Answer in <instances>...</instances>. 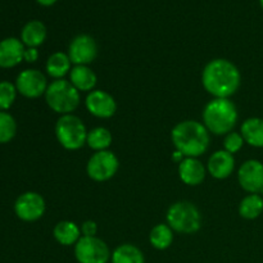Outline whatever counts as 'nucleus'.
Instances as JSON below:
<instances>
[{
  "label": "nucleus",
  "mask_w": 263,
  "mask_h": 263,
  "mask_svg": "<svg viewBox=\"0 0 263 263\" xmlns=\"http://www.w3.org/2000/svg\"><path fill=\"white\" fill-rule=\"evenodd\" d=\"M48 36L46 26L41 21H28L21 30V41L26 48H39L43 45Z\"/></svg>",
  "instance_id": "f3484780"
},
{
  "label": "nucleus",
  "mask_w": 263,
  "mask_h": 263,
  "mask_svg": "<svg viewBox=\"0 0 263 263\" xmlns=\"http://www.w3.org/2000/svg\"><path fill=\"white\" fill-rule=\"evenodd\" d=\"M17 134V122L10 113L0 110V144H8Z\"/></svg>",
  "instance_id": "a878e982"
},
{
  "label": "nucleus",
  "mask_w": 263,
  "mask_h": 263,
  "mask_svg": "<svg viewBox=\"0 0 263 263\" xmlns=\"http://www.w3.org/2000/svg\"><path fill=\"white\" fill-rule=\"evenodd\" d=\"M171 140L175 149L184 157L198 158L210 148V131L203 122L194 120L181 121L171 131Z\"/></svg>",
  "instance_id": "f03ea898"
},
{
  "label": "nucleus",
  "mask_w": 263,
  "mask_h": 263,
  "mask_svg": "<svg viewBox=\"0 0 263 263\" xmlns=\"http://www.w3.org/2000/svg\"><path fill=\"white\" fill-rule=\"evenodd\" d=\"M207 166L203 164L198 158L185 157L179 163L180 180L187 186H198L204 181L207 176Z\"/></svg>",
  "instance_id": "dca6fc26"
},
{
  "label": "nucleus",
  "mask_w": 263,
  "mask_h": 263,
  "mask_svg": "<svg viewBox=\"0 0 263 263\" xmlns=\"http://www.w3.org/2000/svg\"><path fill=\"white\" fill-rule=\"evenodd\" d=\"M72 69V62L68 54L55 51L48 58L45 63V71L48 76L54 80L63 79L66 74H69Z\"/></svg>",
  "instance_id": "412c9836"
},
{
  "label": "nucleus",
  "mask_w": 263,
  "mask_h": 263,
  "mask_svg": "<svg viewBox=\"0 0 263 263\" xmlns=\"http://www.w3.org/2000/svg\"><path fill=\"white\" fill-rule=\"evenodd\" d=\"M26 46L17 37L0 40V68L9 69L17 67L23 61Z\"/></svg>",
  "instance_id": "4468645a"
},
{
  "label": "nucleus",
  "mask_w": 263,
  "mask_h": 263,
  "mask_svg": "<svg viewBox=\"0 0 263 263\" xmlns=\"http://www.w3.org/2000/svg\"><path fill=\"white\" fill-rule=\"evenodd\" d=\"M73 253L79 263H108L112 257L108 244L98 236H81Z\"/></svg>",
  "instance_id": "0eeeda50"
},
{
  "label": "nucleus",
  "mask_w": 263,
  "mask_h": 263,
  "mask_svg": "<svg viewBox=\"0 0 263 263\" xmlns=\"http://www.w3.org/2000/svg\"><path fill=\"white\" fill-rule=\"evenodd\" d=\"M89 130L77 116L64 115L57 120L55 136L58 143L67 151H79L86 145Z\"/></svg>",
  "instance_id": "423d86ee"
},
{
  "label": "nucleus",
  "mask_w": 263,
  "mask_h": 263,
  "mask_svg": "<svg viewBox=\"0 0 263 263\" xmlns=\"http://www.w3.org/2000/svg\"><path fill=\"white\" fill-rule=\"evenodd\" d=\"M203 125L210 134L225 136L234 131L238 122V108L229 98H213L203 109Z\"/></svg>",
  "instance_id": "7ed1b4c3"
},
{
  "label": "nucleus",
  "mask_w": 263,
  "mask_h": 263,
  "mask_svg": "<svg viewBox=\"0 0 263 263\" xmlns=\"http://www.w3.org/2000/svg\"><path fill=\"white\" fill-rule=\"evenodd\" d=\"M112 141V133L107 127H103V126H98V127L91 128L87 133L86 145L94 152L108 151Z\"/></svg>",
  "instance_id": "b1692460"
},
{
  "label": "nucleus",
  "mask_w": 263,
  "mask_h": 263,
  "mask_svg": "<svg viewBox=\"0 0 263 263\" xmlns=\"http://www.w3.org/2000/svg\"><path fill=\"white\" fill-rule=\"evenodd\" d=\"M17 87L10 81H0V110L7 112L17 99Z\"/></svg>",
  "instance_id": "bb28decb"
},
{
  "label": "nucleus",
  "mask_w": 263,
  "mask_h": 263,
  "mask_svg": "<svg viewBox=\"0 0 263 263\" xmlns=\"http://www.w3.org/2000/svg\"><path fill=\"white\" fill-rule=\"evenodd\" d=\"M202 84L205 91L213 98L230 99L240 87L241 74L231 61L216 58L208 62L203 68Z\"/></svg>",
  "instance_id": "f257e3e1"
},
{
  "label": "nucleus",
  "mask_w": 263,
  "mask_h": 263,
  "mask_svg": "<svg viewBox=\"0 0 263 263\" xmlns=\"http://www.w3.org/2000/svg\"><path fill=\"white\" fill-rule=\"evenodd\" d=\"M259 5H261V8L263 9V0H259Z\"/></svg>",
  "instance_id": "473e14b6"
},
{
  "label": "nucleus",
  "mask_w": 263,
  "mask_h": 263,
  "mask_svg": "<svg viewBox=\"0 0 263 263\" xmlns=\"http://www.w3.org/2000/svg\"><path fill=\"white\" fill-rule=\"evenodd\" d=\"M120 168L117 156L110 151L95 152L86 164V174L92 181L104 182L112 179Z\"/></svg>",
  "instance_id": "6e6552de"
},
{
  "label": "nucleus",
  "mask_w": 263,
  "mask_h": 263,
  "mask_svg": "<svg viewBox=\"0 0 263 263\" xmlns=\"http://www.w3.org/2000/svg\"><path fill=\"white\" fill-rule=\"evenodd\" d=\"M259 194H261V195H262V197H263V189H262V192H261V193H259Z\"/></svg>",
  "instance_id": "72a5a7b5"
},
{
  "label": "nucleus",
  "mask_w": 263,
  "mask_h": 263,
  "mask_svg": "<svg viewBox=\"0 0 263 263\" xmlns=\"http://www.w3.org/2000/svg\"><path fill=\"white\" fill-rule=\"evenodd\" d=\"M57 2H58V0H36V3L43 5V7H51V5L55 4Z\"/></svg>",
  "instance_id": "7c9ffc66"
},
{
  "label": "nucleus",
  "mask_w": 263,
  "mask_h": 263,
  "mask_svg": "<svg viewBox=\"0 0 263 263\" xmlns=\"http://www.w3.org/2000/svg\"><path fill=\"white\" fill-rule=\"evenodd\" d=\"M87 112L97 118H110L117 112L115 98L105 90H92L85 99Z\"/></svg>",
  "instance_id": "ddd939ff"
},
{
  "label": "nucleus",
  "mask_w": 263,
  "mask_h": 263,
  "mask_svg": "<svg viewBox=\"0 0 263 263\" xmlns=\"http://www.w3.org/2000/svg\"><path fill=\"white\" fill-rule=\"evenodd\" d=\"M39 59V50L37 48H26L25 55H23V61L27 63H35Z\"/></svg>",
  "instance_id": "c756f323"
},
{
  "label": "nucleus",
  "mask_w": 263,
  "mask_h": 263,
  "mask_svg": "<svg viewBox=\"0 0 263 263\" xmlns=\"http://www.w3.org/2000/svg\"><path fill=\"white\" fill-rule=\"evenodd\" d=\"M53 235L57 243L64 247H71L80 240L82 236L81 228L73 221H59L53 229Z\"/></svg>",
  "instance_id": "6ab92c4d"
},
{
  "label": "nucleus",
  "mask_w": 263,
  "mask_h": 263,
  "mask_svg": "<svg viewBox=\"0 0 263 263\" xmlns=\"http://www.w3.org/2000/svg\"><path fill=\"white\" fill-rule=\"evenodd\" d=\"M44 97L48 107L61 116L72 115L81 102L79 90L69 82V80L64 79L51 81Z\"/></svg>",
  "instance_id": "20e7f679"
},
{
  "label": "nucleus",
  "mask_w": 263,
  "mask_h": 263,
  "mask_svg": "<svg viewBox=\"0 0 263 263\" xmlns=\"http://www.w3.org/2000/svg\"><path fill=\"white\" fill-rule=\"evenodd\" d=\"M14 213L25 222H35L40 220L46 211L45 199L36 192H26L14 202Z\"/></svg>",
  "instance_id": "9d476101"
},
{
  "label": "nucleus",
  "mask_w": 263,
  "mask_h": 263,
  "mask_svg": "<svg viewBox=\"0 0 263 263\" xmlns=\"http://www.w3.org/2000/svg\"><path fill=\"white\" fill-rule=\"evenodd\" d=\"M167 225L179 234H195L202 228V215L197 205L187 200H180L170 205L166 215Z\"/></svg>",
  "instance_id": "39448f33"
},
{
  "label": "nucleus",
  "mask_w": 263,
  "mask_h": 263,
  "mask_svg": "<svg viewBox=\"0 0 263 263\" xmlns=\"http://www.w3.org/2000/svg\"><path fill=\"white\" fill-rule=\"evenodd\" d=\"M244 144H246V141H244L243 135L240 133H236V131H231L228 135H225V139H223V149L233 156L241 151Z\"/></svg>",
  "instance_id": "cd10ccee"
},
{
  "label": "nucleus",
  "mask_w": 263,
  "mask_h": 263,
  "mask_svg": "<svg viewBox=\"0 0 263 263\" xmlns=\"http://www.w3.org/2000/svg\"><path fill=\"white\" fill-rule=\"evenodd\" d=\"M67 54L73 66H89L98 57V44L92 36L80 33L71 40Z\"/></svg>",
  "instance_id": "9b49d317"
},
{
  "label": "nucleus",
  "mask_w": 263,
  "mask_h": 263,
  "mask_svg": "<svg viewBox=\"0 0 263 263\" xmlns=\"http://www.w3.org/2000/svg\"><path fill=\"white\" fill-rule=\"evenodd\" d=\"M238 181L249 194H259L263 189V163L258 159L243 162L238 170Z\"/></svg>",
  "instance_id": "f8f14e48"
},
{
  "label": "nucleus",
  "mask_w": 263,
  "mask_h": 263,
  "mask_svg": "<svg viewBox=\"0 0 263 263\" xmlns=\"http://www.w3.org/2000/svg\"><path fill=\"white\" fill-rule=\"evenodd\" d=\"M207 171L213 179H228L235 171V158L225 149L215 152L207 162Z\"/></svg>",
  "instance_id": "2eb2a0df"
},
{
  "label": "nucleus",
  "mask_w": 263,
  "mask_h": 263,
  "mask_svg": "<svg viewBox=\"0 0 263 263\" xmlns=\"http://www.w3.org/2000/svg\"><path fill=\"white\" fill-rule=\"evenodd\" d=\"M110 263H145V257L139 247L126 243L112 252Z\"/></svg>",
  "instance_id": "4be33fe9"
},
{
  "label": "nucleus",
  "mask_w": 263,
  "mask_h": 263,
  "mask_svg": "<svg viewBox=\"0 0 263 263\" xmlns=\"http://www.w3.org/2000/svg\"><path fill=\"white\" fill-rule=\"evenodd\" d=\"M18 94L27 99H36L45 95L48 89V79L41 71L35 68L23 69L20 72L14 82Z\"/></svg>",
  "instance_id": "1a4fd4ad"
},
{
  "label": "nucleus",
  "mask_w": 263,
  "mask_h": 263,
  "mask_svg": "<svg viewBox=\"0 0 263 263\" xmlns=\"http://www.w3.org/2000/svg\"><path fill=\"white\" fill-rule=\"evenodd\" d=\"M175 231L167 223H158L149 234V243L157 251H166L174 243Z\"/></svg>",
  "instance_id": "5701e85b"
},
{
  "label": "nucleus",
  "mask_w": 263,
  "mask_h": 263,
  "mask_svg": "<svg viewBox=\"0 0 263 263\" xmlns=\"http://www.w3.org/2000/svg\"><path fill=\"white\" fill-rule=\"evenodd\" d=\"M82 236H97L98 234V223L92 220L85 221L81 225Z\"/></svg>",
  "instance_id": "c85d7f7f"
},
{
  "label": "nucleus",
  "mask_w": 263,
  "mask_h": 263,
  "mask_svg": "<svg viewBox=\"0 0 263 263\" xmlns=\"http://www.w3.org/2000/svg\"><path fill=\"white\" fill-rule=\"evenodd\" d=\"M244 141L253 148H263V118H247L240 127Z\"/></svg>",
  "instance_id": "aec40b11"
},
{
  "label": "nucleus",
  "mask_w": 263,
  "mask_h": 263,
  "mask_svg": "<svg viewBox=\"0 0 263 263\" xmlns=\"http://www.w3.org/2000/svg\"><path fill=\"white\" fill-rule=\"evenodd\" d=\"M69 82L80 92H90L95 90L98 77L97 73L89 66H73L69 72Z\"/></svg>",
  "instance_id": "a211bd4d"
},
{
  "label": "nucleus",
  "mask_w": 263,
  "mask_h": 263,
  "mask_svg": "<svg viewBox=\"0 0 263 263\" xmlns=\"http://www.w3.org/2000/svg\"><path fill=\"white\" fill-rule=\"evenodd\" d=\"M263 213V197L261 194H248L239 204V215L246 220H256Z\"/></svg>",
  "instance_id": "393cba45"
},
{
  "label": "nucleus",
  "mask_w": 263,
  "mask_h": 263,
  "mask_svg": "<svg viewBox=\"0 0 263 263\" xmlns=\"http://www.w3.org/2000/svg\"><path fill=\"white\" fill-rule=\"evenodd\" d=\"M184 158H185V157L182 156V154L180 153V152H177V151H175L174 154H172V159H174L175 162H177V163H180V162H181Z\"/></svg>",
  "instance_id": "2f4dec72"
}]
</instances>
